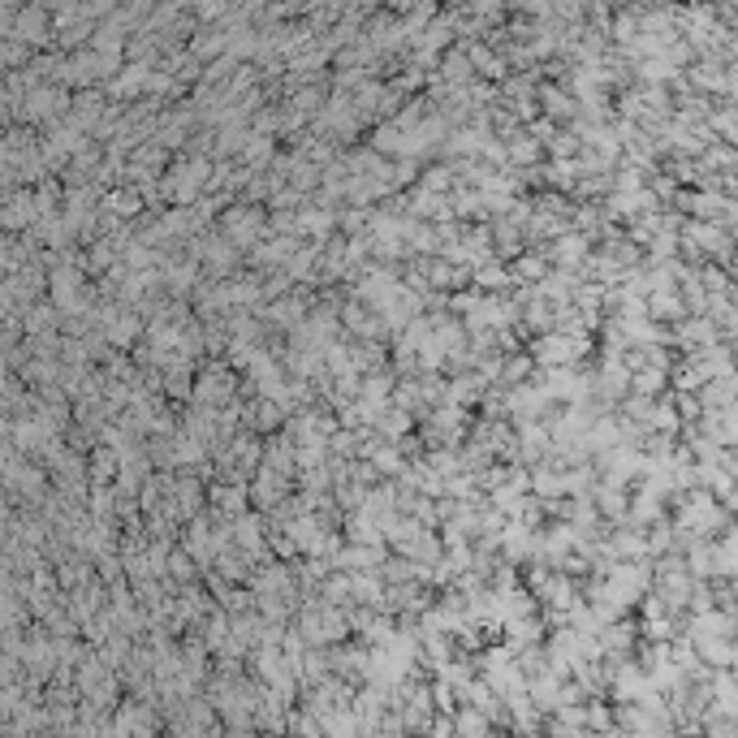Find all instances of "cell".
Masks as SVG:
<instances>
[{
	"instance_id": "cell-1",
	"label": "cell",
	"mask_w": 738,
	"mask_h": 738,
	"mask_svg": "<svg viewBox=\"0 0 738 738\" xmlns=\"http://www.w3.org/2000/svg\"><path fill=\"white\" fill-rule=\"evenodd\" d=\"M260 234V212H229V238L234 242H250Z\"/></svg>"
},
{
	"instance_id": "cell-2",
	"label": "cell",
	"mask_w": 738,
	"mask_h": 738,
	"mask_svg": "<svg viewBox=\"0 0 738 738\" xmlns=\"http://www.w3.org/2000/svg\"><path fill=\"white\" fill-rule=\"evenodd\" d=\"M216 501H220V510H242L246 505V488H216Z\"/></svg>"
},
{
	"instance_id": "cell-3",
	"label": "cell",
	"mask_w": 738,
	"mask_h": 738,
	"mask_svg": "<svg viewBox=\"0 0 738 738\" xmlns=\"http://www.w3.org/2000/svg\"><path fill=\"white\" fill-rule=\"evenodd\" d=\"M462 730H488V721L483 717H462Z\"/></svg>"
}]
</instances>
